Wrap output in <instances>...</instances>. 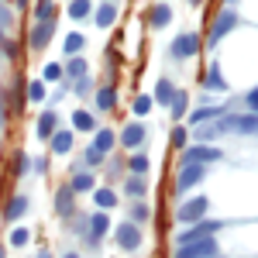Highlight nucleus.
<instances>
[{
    "instance_id": "obj_22",
    "label": "nucleus",
    "mask_w": 258,
    "mask_h": 258,
    "mask_svg": "<svg viewBox=\"0 0 258 258\" xmlns=\"http://www.w3.org/2000/svg\"><path fill=\"white\" fill-rule=\"evenodd\" d=\"M114 107H117V90H114V86H100L97 90V110L107 114V110H114Z\"/></svg>"
},
{
    "instance_id": "obj_48",
    "label": "nucleus",
    "mask_w": 258,
    "mask_h": 258,
    "mask_svg": "<svg viewBox=\"0 0 258 258\" xmlns=\"http://www.w3.org/2000/svg\"><path fill=\"white\" fill-rule=\"evenodd\" d=\"M0 258H7V248H4V244H0Z\"/></svg>"
},
{
    "instance_id": "obj_42",
    "label": "nucleus",
    "mask_w": 258,
    "mask_h": 258,
    "mask_svg": "<svg viewBox=\"0 0 258 258\" xmlns=\"http://www.w3.org/2000/svg\"><path fill=\"white\" fill-rule=\"evenodd\" d=\"M7 28H11V11H7V7H0V45L7 41V35H4Z\"/></svg>"
},
{
    "instance_id": "obj_28",
    "label": "nucleus",
    "mask_w": 258,
    "mask_h": 258,
    "mask_svg": "<svg viewBox=\"0 0 258 258\" xmlns=\"http://www.w3.org/2000/svg\"><path fill=\"white\" fill-rule=\"evenodd\" d=\"M117 21V4H97V24L100 28H110Z\"/></svg>"
},
{
    "instance_id": "obj_3",
    "label": "nucleus",
    "mask_w": 258,
    "mask_h": 258,
    "mask_svg": "<svg viewBox=\"0 0 258 258\" xmlns=\"http://www.w3.org/2000/svg\"><path fill=\"white\" fill-rule=\"evenodd\" d=\"M200 48H203V41H200L197 31H182V35H176L172 38V45H169V55L176 62H186V59H193Z\"/></svg>"
},
{
    "instance_id": "obj_1",
    "label": "nucleus",
    "mask_w": 258,
    "mask_h": 258,
    "mask_svg": "<svg viewBox=\"0 0 258 258\" xmlns=\"http://www.w3.org/2000/svg\"><path fill=\"white\" fill-rule=\"evenodd\" d=\"M217 135H258V114H224L217 120Z\"/></svg>"
},
{
    "instance_id": "obj_46",
    "label": "nucleus",
    "mask_w": 258,
    "mask_h": 258,
    "mask_svg": "<svg viewBox=\"0 0 258 258\" xmlns=\"http://www.w3.org/2000/svg\"><path fill=\"white\" fill-rule=\"evenodd\" d=\"M35 258H55V255H52V251H38Z\"/></svg>"
},
{
    "instance_id": "obj_38",
    "label": "nucleus",
    "mask_w": 258,
    "mask_h": 258,
    "mask_svg": "<svg viewBox=\"0 0 258 258\" xmlns=\"http://www.w3.org/2000/svg\"><path fill=\"white\" fill-rule=\"evenodd\" d=\"M28 169H31L28 152H18V155H14V165H11V172H14V176H28Z\"/></svg>"
},
{
    "instance_id": "obj_37",
    "label": "nucleus",
    "mask_w": 258,
    "mask_h": 258,
    "mask_svg": "<svg viewBox=\"0 0 258 258\" xmlns=\"http://www.w3.org/2000/svg\"><path fill=\"white\" fill-rule=\"evenodd\" d=\"M131 110H135V117H145V114L152 110V97H148V93H138L135 103H131Z\"/></svg>"
},
{
    "instance_id": "obj_29",
    "label": "nucleus",
    "mask_w": 258,
    "mask_h": 258,
    "mask_svg": "<svg viewBox=\"0 0 258 258\" xmlns=\"http://www.w3.org/2000/svg\"><path fill=\"white\" fill-rule=\"evenodd\" d=\"M48 21H55V4L52 0H38L35 4V24H48Z\"/></svg>"
},
{
    "instance_id": "obj_30",
    "label": "nucleus",
    "mask_w": 258,
    "mask_h": 258,
    "mask_svg": "<svg viewBox=\"0 0 258 258\" xmlns=\"http://www.w3.org/2000/svg\"><path fill=\"white\" fill-rule=\"evenodd\" d=\"M148 217H152V207H148L145 200H135V203H131V224L141 227V224H148Z\"/></svg>"
},
{
    "instance_id": "obj_25",
    "label": "nucleus",
    "mask_w": 258,
    "mask_h": 258,
    "mask_svg": "<svg viewBox=\"0 0 258 258\" xmlns=\"http://www.w3.org/2000/svg\"><path fill=\"white\" fill-rule=\"evenodd\" d=\"M62 69H66V76H69V80H86V76H90V69H86V59H80V55H76V59H66V66H62Z\"/></svg>"
},
{
    "instance_id": "obj_17",
    "label": "nucleus",
    "mask_w": 258,
    "mask_h": 258,
    "mask_svg": "<svg viewBox=\"0 0 258 258\" xmlns=\"http://www.w3.org/2000/svg\"><path fill=\"white\" fill-rule=\"evenodd\" d=\"M24 214H28V197H24V193H14V197L7 200V207H4V220L14 224V220H21Z\"/></svg>"
},
{
    "instance_id": "obj_40",
    "label": "nucleus",
    "mask_w": 258,
    "mask_h": 258,
    "mask_svg": "<svg viewBox=\"0 0 258 258\" xmlns=\"http://www.w3.org/2000/svg\"><path fill=\"white\" fill-rule=\"evenodd\" d=\"M169 141H172L176 148H186V141H189V131H186L182 124H176V127H172V135H169Z\"/></svg>"
},
{
    "instance_id": "obj_14",
    "label": "nucleus",
    "mask_w": 258,
    "mask_h": 258,
    "mask_svg": "<svg viewBox=\"0 0 258 258\" xmlns=\"http://www.w3.org/2000/svg\"><path fill=\"white\" fill-rule=\"evenodd\" d=\"M203 90H210V93H227V80H224V73H220V62H210V69H207V76H203Z\"/></svg>"
},
{
    "instance_id": "obj_50",
    "label": "nucleus",
    "mask_w": 258,
    "mask_h": 258,
    "mask_svg": "<svg viewBox=\"0 0 258 258\" xmlns=\"http://www.w3.org/2000/svg\"><path fill=\"white\" fill-rule=\"evenodd\" d=\"M217 258H220V255H217Z\"/></svg>"
},
{
    "instance_id": "obj_33",
    "label": "nucleus",
    "mask_w": 258,
    "mask_h": 258,
    "mask_svg": "<svg viewBox=\"0 0 258 258\" xmlns=\"http://www.w3.org/2000/svg\"><path fill=\"white\" fill-rule=\"evenodd\" d=\"M124 193H127V197H135V200H141L145 193H148V182H145L141 176H131L127 182H124Z\"/></svg>"
},
{
    "instance_id": "obj_10",
    "label": "nucleus",
    "mask_w": 258,
    "mask_h": 258,
    "mask_svg": "<svg viewBox=\"0 0 258 258\" xmlns=\"http://www.w3.org/2000/svg\"><path fill=\"white\" fill-rule=\"evenodd\" d=\"M120 148H127V152H138V145L145 141V124L141 120H131V124H124V131H120Z\"/></svg>"
},
{
    "instance_id": "obj_20",
    "label": "nucleus",
    "mask_w": 258,
    "mask_h": 258,
    "mask_svg": "<svg viewBox=\"0 0 258 258\" xmlns=\"http://www.w3.org/2000/svg\"><path fill=\"white\" fill-rule=\"evenodd\" d=\"M52 152L55 155H69L73 152V127H59L52 135Z\"/></svg>"
},
{
    "instance_id": "obj_27",
    "label": "nucleus",
    "mask_w": 258,
    "mask_h": 258,
    "mask_svg": "<svg viewBox=\"0 0 258 258\" xmlns=\"http://www.w3.org/2000/svg\"><path fill=\"white\" fill-rule=\"evenodd\" d=\"M148 21H152V28H165V24L172 21V7H169V4H155L152 14H148Z\"/></svg>"
},
{
    "instance_id": "obj_39",
    "label": "nucleus",
    "mask_w": 258,
    "mask_h": 258,
    "mask_svg": "<svg viewBox=\"0 0 258 258\" xmlns=\"http://www.w3.org/2000/svg\"><path fill=\"white\" fill-rule=\"evenodd\" d=\"M28 241H31V231H28V227H14V231H11V244H14V248H24Z\"/></svg>"
},
{
    "instance_id": "obj_2",
    "label": "nucleus",
    "mask_w": 258,
    "mask_h": 258,
    "mask_svg": "<svg viewBox=\"0 0 258 258\" xmlns=\"http://www.w3.org/2000/svg\"><path fill=\"white\" fill-rule=\"evenodd\" d=\"M238 7L234 4H227V7H220V14L214 18V24H210V38H207V48H214V45H220V38H227L234 28H238Z\"/></svg>"
},
{
    "instance_id": "obj_36",
    "label": "nucleus",
    "mask_w": 258,
    "mask_h": 258,
    "mask_svg": "<svg viewBox=\"0 0 258 258\" xmlns=\"http://www.w3.org/2000/svg\"><path fill=\"white\" fill-rule=\"evenodd\" d=\"M62 76H66L62 62H48V66H45V73H41V83H59Z\"/></svg>"
},
{
    "instance_id": "obj_19",
    "label": "nucleus",
    "mask_w": 258,
    "mask_h": 258,
    "mask_svg": "<svg viewBox=\"0 0 258 258\" xmlns=\"http://www.w3.org/2000/svg\"><path fill=\"white\" fill-rule=\"evenodd\" d=\"M220 117H224L220 107H200V110L189 114V124H193V127H203V124H214V120H220Z\"/></svg>"
},
{
    "instance_id": "obj_9",
    "label": "nucleus",
    "mask_w": 258,
    "mask_h": 258,
    "mask_svg": "<svg viewBox=\"0 0 258 258\" xmlns=\"http://www.w3.org/2000/svg\"><path fill=\"white\" fill-rule=\"evenodd\" d=\"M172 258H217V241L207 238V241H197V244H182V248H176Z\"/></svg>"
},
{
    "instance_id": "obj_23",
    "label": "nucleus",
    "mask_w": 258,
    "mask_h": 258,
    "mask_svg": "<svg viewBox=\"0 0 258 258\" xmlns=\"http://www.w3.org/2000/svg\"><path fill=\"white\" fill-rule=\"evenodd\" d=\"M114 145H117V135H114L110 127H100L97 135H93V148H97L100 155H107V152H110Z\"/></svg>"
},
{
    "instance_id": "obj_8",
    "label": "nucleus",
    "mask_w": 258,
    "mask_h": 258,
    "mask_svg": "<svg viewBox=\"0 0 258 258\" xmlns=\"http://www.w3.org/2000/svg\"><path fill=\"white\" fill-rule=\"evenodd\" d=\"M207 179V169L203 165H179V176H176V193H189L193 186H200Z\"/></svg>"
},
{
    "instance_id": "obj_34",
    "label": "nucleus",
    "mask_w": 258,
    "mask_h": 258,
    "mask_svg": "<svg viewBox=\"0 0 258 258\" xmlns=\"http://www.w3.org/2000/svg\"><path fill=\"white\" fill-rule=\"evenodd\" d=\"M24 97L31 100V103H41V100L48 97V90H45V83H41V80H31V83H28V90H24Z\"/></svg>"
},
{
    "instance_id": "obj_41",
    "label": "nucleus",
    "mask_w": 258,
    "mask_h": 258,
    "mask_svg": "<svg viewBox=\"0 0 258 258\" xmlns=\"http://www.w3.org/2000/svg\"><path fill=\"white\" fill-rule=\"evenodd\" d=\"M127 169H131L135 176H141V172H148V159H145V155H131V162H127Z\"/></svg>"
},
{
    "instance_id": "obj_44",
    "label": "nucleus",
    "mask_w": 258,
    "mask_h": 258,
    "mask_svg": "<svg viewBox=\"0 0 258 258\" xmlns=\"http://www.w3.org/2000/svg\"><path fill=\"white\" fill-rule=\"evenodd\" d=\"M244 100H248V110L258 114V86H255V90H248V97H244Z\"/></svg>"
},
{
    "instance_id": "obj_5",
    "label": "nucleus",
    "mask_w": 258,
    "mask_h": 258,
    "mask_svg": "<svg viewBox=\"0 0 258 258\" xmlns=\"http://www.w3.org/2000/svg\"><path fill=\"white\" fill-rule=\"evenodd\" d=\"M224 159V152L214 148V145H186L182 148V165H210V162H220Z\"/></svg>"
},
{
    "instance_id": "obj_15",
    "label": "nucleus",
    "mask_w": 258,
    "mask_h": 258,
    "mask_svg": "<svg viewBox=\"0 0 258 258\" xmlns=\"http://www.w3.org/2000/svg\"><path fill=\"white\" fill-rule=\"evenodd\" d=\"M69 186H73V193H93V189H97V179H93V172H86L83 165H76Z\"/></svg>"
},
{
    "instance_id": "obj_12",
    "label": "nucleus",
    "mask_w": 258,
    "mask_h": 258,
    "mask_svg": "<svg viewBox=\"0 0 258 258\" xmlns=\"http://www.w3.org/2000/svg\"><path fill=\"white\" fill-rule=\"evenodd\" d=\"M55 214H59V217H73V214H76V193H73L69 182L55 189Z\"/></svg>"
},
{
    "instance_id": "obj_47",
    "label": "nucleus",
    "mask_w": 258,
    "mask_h": 258,
    "mask_svg": "<svg viewBox=\"0 0 258 258\" xmlns=\"http://www.w3.org/2000/svg\"><path fill=\"white\" fill-rule=\"evenodd\" d=\"M62 258H80V255H76V251H66V255H62Z\"/></svg>"
},
{
    "instance_id": "obj_13",
    "label": "nucleus",
    "mask_w": 258,
    "mask_h": 258,
    "mask_svg": "<svg viewBox=\"0 0 258 258\" xmlns=\"http://www.w3.org/2000/svg\"><path fill=\"white\" fill-rule=\"evenodd\" d=\"M52 35H55V21H48V24H35V28H31V35H28V48L41 52V48L52 41Z\"/></svg>"
},
{
    "instance_id": "obj_11",
    "label": "nucleus",
    "mask_w": 258,
    "mask_h": 258,
    "mask_svg": "<svg viewBox=\"0 0 258 258\" xmlns=\"http://www.w3.org/2000/svg\"><path fill=\"white\" fill-rule=\"evenodd\" d=\"M107 231H110V217H107V214L97 210L93 217H86V244H97Z\"/></svg>"
},
{
    "instance_id": "obj_31",
    "label": "nucleus",
    "mask_w": 258,
    "mask_h": 258,
    "mask_svg": "<svg viewBox=\"0 0 258 258\" xmlns=\"http://www.w3.org/2000/svg\"><path fill=\"white\" fill-rule=\"evenodd\" d=\"M186 107H189V93L186 90H176V97H172V107H169V114L172 117H186Z\"/></svg>"
},
{
    "instance_id": "obj_49",
    "label": "nucleus",
    "mask_w": 258,
    "mask_h": 258,
    "mask_svg": "<svg viewBox=\"0 0 258 258\" xmlns=\"http://www.w3.org/2000/svg\"><path fill=\"white\" fill-rule=\"evenodd\" d=\"M0 120H4V107H0Z\"/></svg>"
},
{
    "instance_id": "obj_4",
    "label": "nucleus",
    "mask_w": 258,
    "mask_h": 258,
    "mask_svg": "<svg viewBox=\"0 0 258 258\" xmlns=\"http://www.w3.org/2000/svg\"><path fill=\"white\" fill-rule=\"evenodd\" d=\"M220 227V220H200V224H193V227H186V231H179L176 234V244L182 248V244H197V241H207V238H214Z\"/></svg>"
},
{
    "instance_id": "obj_45",
    "label": "nucleus",
    "mask_w": 258,
    "mask_h": 258,
    "mask_svg": "<svg viewBox=\"0 0 258 258\" xmlns=\"http://www.w3.org/2000/svg\"><path fill=\"white\" fill-rule=\"evenodd\" d=\"M90 90H93V80H90V76L76 83V93H80V97H83V93H90Z\"/></svg>"
},
{
    "instance_id": "obj_21",
    "label": "nucleus",
    "mask_w": 258,
    "mask_h": 258,
    "mask_svg": "<svg viewBox=\"0 0 258 258\" xmlns=\"http://www.w3.org/2000/svg\"><path fill=\"white\" fill-rule=\"evenodd\" d=\"M172 97H176V86H172L169 80H159V83H155L152 103H159V107H172Z\"/></svg>"
},
{
    "instance_id": "obj_7",
    "label": "nucleus",
    "mask_w": 258,
    "mask_h": 258,
    "mask_svg": "<svg viewBox=\"0 0 258 258\" xmlns=\"http://www.w3.org/2000/svg\"><path fill=\"white\" fill-rule=\"evenodd\" d=\"M114 241H117L120 251H138L141 248V227H135L131 220H124L114 227Z\"/></svg>"
},
{
    "instance_id": "obj_16",
    "label": "nucleus",
    "mask_w": 258,
    "mask_h": 258,
    "mask_svg": "<svg viewBox=\"0 0 258 258\" xmlns=\"http://www.w3.org/2000/svg\"><path fill=\"white\" fill-rule=\"evenodd\" d=\"M55 131H59V114H55V110H45L38 117V124H35V135H38L41 141H52Z\"/></svg>"
},
{
    "instance_id": "obj_35",
    "label": "nucleus",
    "mask_w": 258,
    "mask_h": 258,
    "mask_svg": "<svg viewBox=\"0 0 258 258\" xmlns=\"http://www.w3.org/2000/svg\"><path fill=\"white\" fill-rule=\"evenodd\" d=\"M210 138H217V120H214V124H203V127L193 131V145H203V141H210Z\"/></svg>"
},
{
    "instance_id": "obj_43",
    "label": "nucleus",
    "mask_w": 258,
    "mask_h": 258,
    "mask_svg": "<svg viewBox=\"0 0 258 258\" xmlns=\"http://www.w3.org/2000/svg\"><path fill=\"white\" fill-rule=\"evenodd\" d=\"M83 162H86V165H100V162H103V155H100L97 148H93V145H90V148H86V152H83Z\"/></svg>"
},
{
    "instance_id": "obj_24",
    "label": "nucleus",
    "mask_w": 258,
    "mask_h": 258,
    "mask_svg": "<svg viewBox=\"0 0 258 258\" xmlns=\"http://www.w3.org/2000/svg\"><path fill=\"white\" fill-rule=\"evenodd\" d=\"M83 45H86V35H80V31H69L66 35V41H62V52L69 55V59H76L83 52Z\"/></svg>"
},
{
    "instance_id": "obj_32",
    "label": "nucleus",
    "mask_w": 258,
    "mask_h": 258,
    "mask_svg": "<svg viewBox=\"0 0 258 258\" xmlns=\"http://www.w3.org/2000/svg\"><path fill=\"white\" fill-rule=\"evenodd\" d=\"M93 7H97V4H90V0H73V4H69V18H73V21L90 18V14H93Z\"/></svg>"
},
{
    "instance_id": "obj_6",
    "label": "nucleus",
    "mask_w": 258,
    "mask_h": 258,
    "mask_svg": "<svg viewBox=\"0 0 258 258\" xmlns=\"http://www.w3.org/2000/svg\"><path fill=\"white\" fill-rule=\"evenodd\" d=\"M207 210H210V200L207 197H193V200H186V203L176 210V217L182 220V224H200V220H207Z\"/></svg>"
},
{
    "instance_id": "obj_26",
    "label": "nucleus",
    "mask_w": 258,
    "mask_h": 258,
    "mask_svg": "<svg viewBox=\"0 0 258 258\" xmlns=\"http://www.w3.org/2000/svg\"><path fill=\"white\" fill-rule=\"evenodd\" d=\"M93 203H97L100 214H107L117 207V197H114V189H93Z\"/></svg>"
},
{
    "instance_id": "obj_18",
    "label": "nucleus",
    "mask_w": 258,
    "mask_h": 258,
    "mask_svg": "<svg viewBox=\"0 0 258 258\" xmlns=\"http://www.w3.org/2000/svg\"><path fill=\"white\" fill-rule=\"evenodd\" d=\"M73 131H83V135H97L100 131V124H97V117H93V114H90V110H76V114H73Z\"/></svg>"
}]
</instances>
